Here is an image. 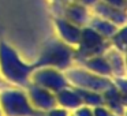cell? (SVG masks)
Returning <instances> with one entry per match:
<instances>
[{"instance_id": "1", "label": "cell", "mask_w": 127, "mask_h": 116, "mask_svg": "<svg viewBox=\"0 0 127 116\" xmlns=\"http://www.w3.org/2000/svg\"><path fill=\"white\" fill-rule=\"evenodd\" d=\"M34 68V64L26 63L8 42H0V78L3 81L17 87H26Z\"/></svg>"}, {"instance_id": "2", "label": "cell", "mask_w": 127, "mask_h": 116, "mask_svg": "<svg viewBox=\"0 0 127 116\" xmlns=\"http://www.w3.org/2000/svg\"><path fill=\"white\" fill-rule=\"evenodd\" d=\"M34 67H52V68L66 71L75 64L74 47L67 45L59 38H52L41 48Z\"/></svg>"}, {"instance_id": "3", "label": "cell", "mask_w": 127, "mask_h": 116, "mask_svg": "<svg viewBox=\"0 0 127 116\" xmlns=\"http://www.w3.org/2000/svg\"><path fill=\"white\" fill-rule=\"evenodd\" d=\"M0 111L3 116H42L32 107L26 91L14 87L0 90Z\"/></svg>"}, {"instance_id": "4", "label": "cell", "mask_w": 127, "mask_h": 116, "mask_svg": "<svg viewBox=\"0 0 127 116\" xmlns=\"http://www.w3.org/2000/svg\"><path fill=\"white\" fill-rule=\"evenodd\" d=\"M111 48L109 41L92 30L89 26H83L81 38L74 47V60L75 64H81L83 60L97 55H104Z\"/></svg>"}, {"instance_id": "5", "label": "cell", "mask_w": 127, "mask_h": 116, "mask_svg": "<svg viewBox=\"0 0 127 116\" xmlns=\"http://www.w3.org/2000/svg\"><path fill=\"white\" fill-rule=\"evenodd\" d=\"M66 78L68 81L70 86L75 89H85V90H93L98 93H104L107 89L112 86L111 78L100 77L89 70L83 68L81 66H72L64 71Z\"/></svg>"}, {"instance_id": "6", "label": "cell", "mask_w": 127, "mask_h": 116, "mask_svg": "<svg viewBox=\"0 0 127 116\" xmlns=\"http://www.w3.org/2000/svg\"><path fill=\"white\" fill-rule=\"evenodd\" d=\"M30 82L52 93H58L59 90L70 86L64 71L52 68V67H36L30 75Z\"/></svg>"}, {"instance_id": "7", "label": "cell", "mask_w": 127, "mask_h": 116, "mask_svg": "<svg viewBox=\"0 0 127 116\" xmlns=\"http://www.w3.org/2000/svg\"><path fill=\"white\" fill-rule=\"evenodd\" d=\"M25 89L29 101L36 111L42 113L56 107L55 93H52V91L47 90V89L41 87V86L36 85L33 82H29Z\"/></svg>"}, {"instance_id": "8", "label": "cell", "mask_w": 127, "mask_h": 116, "mask_svg": "<svg viewBox=\"0 0 127 116\" xmlns=\"http://www.w3.org/2000/svg\"><path fill=\"white\" fill-rule=\"evenodd\" d=\"M55 29L58 33V38L71 47H75L78 44L82 33V28L67 21L63 17H55Z\"/></svg>"}, {"instance_id": "9", "label": "cell", "mask_w": 127, "mask_h": 116, "mask_svg": "<svg viewBox=\"0 0 127 116\" xmlns=\"http://www.w3.org/2000/svg\"><path fill=\"white\" fill-rule=\"evenodd\" d=\"M92 11H93V15L109 21V22H112L113 25H116L118 28L126 26V22H127L126 10L116 8V7H112V6H109V4H105L104 1L100 0L98 3L92 8Z\"/></svg>"}, {"instance_id": "10", "label": "cell", "mask_w": 127, "mask_h": 116, "mask_svg": "<svg viewBox=\"0 0 127 116\" xmlns=\"http://www.w3.org/2000/svg\"><path fill=\"white\" fill-rule=\"evenodd\" d=\"M62 17L66 18L67 21L78 25L79 28L88 25L89 19H90V10L83 7L82 4H79L78 1H71V3H67L63 7V11H62Z\"/></svg>"}, {"instance_id": "11", "label": "cell", "mask_w": 127, "mask_h": 116, "mask_svg": "<svg viewBox=\"0 0 127 116\" xmlns=\"http://www.w3.org/2000/svg\"><path fill=\"white\" fill-rule=\"evenodd\" d=\"M102 100L104 105L111 111L112 113L119 116L126 115V104H127V96L122 94L116 87L111 86L109 89L102 93Z\"/></svg>"}, {"instance_id": "12", "label": "cell", "mask_w": 127, "mask_h": 116, "mask_svg": "<svg viewBox=\"0 0 127 116\" xmlns=\"http://www.w3.org/2000/svg\"><path fill=\"white\" fill-rule=\"evenodd\" d=\"M55 98H56V107L63 108V109L72 112L74 109H77L78 107L82 105L81 97L78 94L77 89L72 86H67V87L59 90L58 93H55Z\"/></svg>"}, {"instance_id": "13", "label": "cell", "mask_w": 127, "mask_h": 116, "mask_svg": "<svg viewBox=\"0 0 127 116\" xmlns=\"http://www.w3.org/2000/svg\"><path fill=\"white\" fill-rule=\"evenodd\" d=\"M83 68L89 70V71L94 72V74L100 75V77H105V78H112V71H111L109 63H108L105 55H97V56H92V58L83 60L81 64Z\"/></svg>"}, {"instance_id": "14", "label": "cell", "mask_w": 127, "mask_h": 116, "mask_svg": "<svg viewBox=\"0 0 127 116\" xmlns=\"http://www.w3.org/2000/svg\"><path fill=\"white\" fill-rule=\"evenodd\" d=\"M86 26H89L92 30H94L98 36H101L102 38H105V40H109L111 37L115 34V31L119 29L118 26L113 25L112 22L104 19V18L96 17V15H92Z\"/></svg>"}, {"instance_id": "15", "label": "cell", "mask_w": 127, "mask_h": 116, "mask_svg": "<svg viewBox=\"0 0 127 116\" xmlns=\"http://www.w3.org/2000/svg\"><path fill=\"white\" fill-rule=\"evenodd\" d=\"M104 55L107 58L108 63H109L112 77H126V58H124V53L119 52L113 48H109Z\"/></svg>"}, {"instance_id": "16", "label": "cell", "mask_w": 127, "mask_h": 116, "mask_svg": "<svg viewBox=\"0 0 127 116\" xmlns=\"http://www.w3.org/2000/svg\"><path fill=\"white\" fill-rule=\"evenodd\" d=\"M78 94L81 97V101H82V105H86V107H98V105L104 104V100H102V93H98V91H93V90H85V89H77Z\"/></svg>"}, {"instance_id": "17", "label": "cell", "mask_w": 127, "mask_h": 116, "mask_svg": "<svg viewBox=\"0 0 127 116\" xmlns=\"http://www.w3.org/2000/svg\"><path fill=\"white\" fill-rule=\"evenodd\" d=\"M126 40H127V30H126V26H120L118 30L115 31L112 37H111L108 41H109L111 48L119 51L122 53H126Z\"/></svg>"}, {"instance_id": "18", "label": "cell", "mask_w": 127, "mask_h": 116, "mask_svg": "<svg viewBox=\"0 0 127 116\" xmlns=\"http://www.w3.org/2000/svg\"><path fill=\"white\" fill-rule=\"evenodd\" d=\"M111 81H112L113 87H116L122 94L127 96V81H126V77H112Z\"/></svg>"}, {"instance_id": "19", "label": "cell", "mask_w": 127, "mask_h": 116, "mask_svg": "<svg viewBox=\"0 0 127 116\" xmlns=\"http://www.w3.org/2000/svg\"><path fill=\"white\" fill-rule=\"evenodd\" d=\"M72 116H94V115H93V109L90 107L81 105L77 109L72 111Z\"/></svg>"}, {"instance_id": "20", "label": "cell", "mask_w": 127, "mask_h": 116, "mask_svg": "<svg viewBox=\"0 0 127 116\" xmlns=\"http://www.w3.org/2000/svg\"><path fill=\"white\" fill-rule=\"evenodd\" d=\"M42 116H70V112L63 109V108L55 107L52 109L47 111V112H42Z\"/></svg>"}, {"instance_id": "21", "label": "cell", "mask_w": 127, "mask_h": 116, "mask_svg": "<svg viewBox=\"0 0 127 116\" xmlns=\"http://www.w3.org/2000/svg\"><path fill=\"white\" fill-rule=\"evenodd\" d=\"M92 109H93V115L94 116H109L111 113H112L104 104L98 105V107H94V108H92Z\"/></svg>"}, {"instance_id": "22", "label": "cell", "mask_w": 127, "mask_h": 116, "mask_svg": "<svg viewBox=\"0 0 127 116\" xmlns=\"http://www.w3.org/2000/svg\"><path fill=\"white\" fill-rule=\"evenodd\" d=\"M105 4H109L112 7H116V8L120 10H126V0H101Z\"/></svg>"}, {"instance_id": "23", "label": "cell", "mask_w": 127, "mask_h": 116, "mask_svg": "<svg viewBox=\"0 0 127 116\" xmlns=\"http://www.w3.org/2000/svg\"><path fill=\"white\" fill-rule=\"evenodd\" d=\"M75 1H78V3L82 4V6H83V7H86V8L92 10L97 3H98L100 0H75Z\"/></svg>"}, {"instance_id": "24", "label": "cell", "mask_w": 127, "mask_h": 116, "mask_svg": "<svg viewBox=\"0 0 127 116\" xmlns=\"http://www.w3.org/2000/svg\"><path fill=\"white\" fill-rule=\"evenodd\" d=\"M1 86H3V82H1V78H0V87H1ZM3 89V87H1Z\"/></svg>"}, {"instance_id": "25", "label": "cell", "mask_w": 127, "mask_h": 116, "mask_svg": "<svg viewBox=\"0 0 127 116\" xmlns=\"http://www.w3.org/2000/svg\"><path fill=\"white\" fill-rule=\"evenodd\" d=\"M109 116H119V115H115V113H111Z\"/></svg>"}, {"instance_id": "26", "label": "cell", "mask_w": 127, "mask_h": 116, "mask_svg": "<svg viewBox=\"0 0 127 116\" xmlns=\"http://www.w3.org/2000/svg\"><path fill=\"white\" fill-rule=\"evenodd\" d=\"M0 116H3V113H1V111H0Z\"/></svg>"}, {"instance_id": "27", "label": "cell", "mask_w": 127, "mask_h": 116, "mask_svg": "<svg viewBox=\"0 0 127 116\" xmlns=\"http://www.w3.org/2000/svg\"><path fill=\"white\" fill-rule=\"evenodd\" d=\"M70 116H72V115H70Z\"/></svg>"}]
</instances>
